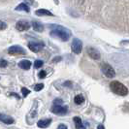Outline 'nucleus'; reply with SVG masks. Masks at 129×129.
<instances>
[{
	"label": "nucleus",
	"instance_id": "obj_1",
	"mask_svg": "<svg viewBox=\"0 0 129 129\" xmlns=\"http://www.w3.org/2000/svg\"><path fill=\"white\" fill-rule=\"evenodd\" d=\"M52 30H51V36L53 38H56L58 40H61L63 42L68 41L69 38L71 37V31L68 30L63 26L59 25H52Z\"/></svg>",
	"mask_w": 129,
	"mask_h": 129
},
{
	"label": "nucleus",
	"instance_id": "obj_2",
	"mask_svg": "<svg viewBox=\"0 0 129 129\" xmlns=\"http://www.w3.org/2000/svg\"><path fill=\"white\" fill-rule=\"evenodd\" d=\"M110 87L114 93H116L119 96H126L128 94V88L123 84L117 82V81L112 82L110 84Z\"/></svg>",
	"mask_w": 129,
	"mask_h": 129
},
{
	"label": "nucleus",
	"instance_id": "obj_3",
	"mask_svg": "<svg viewBox=\"0 0 129 129\" xmlns=\"http://www.w3.org/2000/svg\"><path fill=\"white\" fill-rule=\"evenodd\" d=\"M38 115V105H37V101H35L34 104H33L32 108L30 109L29 113L27 114L26 116V120H27V123L28 124H32L34 119L36 118V116Z\"/></svg>",
	"mask_w": 129,
	"mask_h": 129
},
{
	"label": "nucleus",
	"instance_id": "obj_4",
	"mask_svg": "<svg viewBox=\"0 0 129 129\" xmlns=\"http://www.w3.org/2000/svg\"><path fill=\"white\" fill-rule=\"evenodd\" d=\"M101 70H102L103 74L107 78L112 79V78H114L116 76V71H115V69H114L110 64H108V63H102V64H101Z\"/></svg>",
	"mask_w": 129,
	"mask_h": 129
},
{
	"label": "nucleus",
	"instance_id": "obj_5",
	"mask_svg": "<svg viewBox=\"0 0 129 129\" xmlns=\"http://www.w3.org/2000/svg\"><path fill=\"white\" fill-rule=\"evenodd\" d=\"M51 112L53 113L54 115L56 116H65L68 112V109L67 107H64V106H60V105H53L52 108H51Z\"/></svg>",
	"mask_w": 129,
	"mask_h": 129
},
{
	"label": "nucleus",
	"instance_id": "obj_6",
	"mask_svg": "<svg viewBox=\"0 0 129 129\" xmlns=\"http://www.w3.org/2000/svg\"><path fill=\"white\" fill-rule=\"evenodd\" d=\"M71 50L72 52L76 54H79L82 52V50H83V42L80 40V39L75 38L72 42L71 45Z\"/></svg>",
	"mask_w": 129,
	"mask_h": 129
},
{
	"label": "nucleus",
	"instance_id": "obj_7",
	"mask_svg": "<svg viewBox=\"0 0 129 129\" xmlns=\"http://www.w3.org/2000/svg\"><path fill=\"white\" fill-rule=\"evenodd\" d=\"M8 53L11 55H19V54H25L26 52L23 48L20 46H12L8 49Z\"/></svg>",
	"mask_w": 129,
	"mask_h": 129
},
{
	"label": "nucleus",
	"instance_id": "obj_8",
	"mask_svg": "<svg viewBox=\"0 0 129 129\" xmlns=\"http://www.w3.org/2000/svg\"><path fill=\"white\" fill-rule=\"evenodd\" d=\"M16 28L19 31H25L30 28V23L27 20H19L16 24Z\"/></svg>",
	"mask_w": 129,
	"mask_h": 129
},
{
	"label": "nucleus",
	"instance_id": "obj_9",
	"mask_svg": "<svg viewBox=\"0 0 129 129\" xmlns=\"http://www.w3.org/2000/svg\"><path fill=\"white\" fill-rule=\"evenodd\" d=\"M28 48L34 52H38L40 51H42L43 50V48H44V44L43 43H40V42H30L29 44H28Z\"/></svg>",
	"mask_w": 129,
	"mask_h": 129
},
{
	"label": "nucleus",
	"instance_id": "obj_10",
	"mask_svg": "<svg viewBox=\"0 0 129 129\" xmlns=\"http://www.w3.org/2000/svg\"><path fill=\"white\" fill-rule=\"evenodd\" d=\"M86 50H87V53H88V55H89L92 59H95V60L100 59V57H101V54H100V52H98L96 49L91 48V47H88Z\"/></svg>",
	"mask_w": 129,
	"mask_h": 129
},
{
	"label": "nucleus",
	"instance_id": "obj_11",
	"mask_svg": "<svg viewBox=\"0 0 129 129\" xmlns=\"http://www.w3.org/2000/svg\"><path fill=\"white\" fill-rule=\"evenodd\" d=\"M0 121L5 124H13L15 122V119H14L12 116H7L4 114H0Z\"/></svg>",
	"mask_w": 129,
	"mask_h": 129
},
{
	"label": "nucleus",
	"instance_id": "obj_12",
	"mask_svg": "<svg viewBox=\"0 0 129 129\" xmlns=\"http://www.w3.org/2000/svg\"><path fill=\"white\" fill-rule=\"evenodd\" d=\"M52 123V119L51 118H47V119H41L37 122V125L40 128H47L50 126V124Z\"/></svg>",
	"mask_w": 129,
	"mask_h": 129
},
{
	"label": "nucleus",
	"instance_id": "obj_13",
	"mask_svg": "<svg viewBox=\"0 0 129 129\" xmlns=\"http://www.w3.org/2000/svg\"><path fill=\"white\" fill-rule=\"evenodd\" d=\"M19 66L24 70H29L31 67V62L29 60H21L19 62Z\"/></svg>",
	"mask_w": 129,
	"mask_h": 129
},
{
	"label": "nucleus",
	"instance_id": "obj_14",
	"mask_svg": "<svg viewBox=\"0 0 129 129\" xmlns=\"http://www.w3.org/2000/svg\"><path fill=\"white\" fill-rule=\"evenodd\" d=\"M32 27L35 31H38V32H42L44 30V26L41 22L38 21H33L32 22Z\"/></svg>",
	"mask_w": 129,
	"mask_h": 129
},
{
	"label": "nucleus",
	"instance_id": "obj_15",
	"mask_svg": "<svg viewBox=\"0 0 129 129\" xmlns=\"http://www.w3.org/2000/svg\"><path fill=\"white\" fill-rule=\"evenodd\" d=\"M73 120H74V122H75V126H76V129H82L83 128V121H82V119H81V117H79V116H75L74 118H73Z\"/></svg>",
	"mask_w": 129,
	"mask_h": 129
},
{
	"label": "nucleus",
	"instance_id": "obj_16",
	"mask_svg": "<svg viewBox=\"0 0 129 129\" xmlns=\"http://www.w3.org/2000/svg\"><path fill=\"white\" fill-rule=\"evenodd\" d=\"M35 14L37 15V16H52V14L50 12V11H48V10H46V9H40V10H37Z\"/></svg>",
	"mask_w": 129,
	"mask_h": 129
},
{
	"label": "nucleus",
	"instance_id": "obj_17",
	"mask_svg": "<svg viewBox=\"0 0 129 129\" xmlns=\"http://www.w3.org/2000/svg\"><path fill=\"white\" fill-rule=\"evenodd\" d=\"M74 102L77 104V105H81L84 102V97L82 94H78L74 97Z\"/></svg>",
	"mask_w": 129,
	"mask_h": 129
},
{
	"label": "nucleus",
	"instance_id": "obj_18",
	"mask_svg": "<svg viewBox=\"0 0 129 129\" xmlns=\"http://www.w3.org/2000/svg\"><path fill=\"white\" fill-rule=\"evenodd\" d=\"M16 10H17V11H25V12H29V8H28V6L25 5L24 3H21V4H19V6H17Z\"/></svg>",
	"mask_w": 129,
	"mask_h": 129
},
{
	"label": "nucleus",
	"instance_id": "obj_19",
	"mask_svg": "<svg viewBox=\"0 0 129 129\" xmlns=\"http://www.w3.org/2000/svg\"><path fill=\"white\" fill-rule=\"evenodd\" d=\"M43 64H44V62H43L42 60H36V61L34 62V67H35L36 69H38L40 67H42Z\"/></svg>",
	"mask_w": 129,
	"mask_h": 129
},
{
	"label": "nucleus",
	"instance_id": "obj_20",
	"mask_svg": "<svg viewBox=\"0 0 129 129\" xmlns=\"http://www.w3.org/2000/svg\"><path fill=\"white\" fill-rule=\"evenodd\" d=\"M21 92H22V96L26 97L29 93H30V90L27 89L26 87H21Z\"/></svg>",
	"mask_w": 129,
	"mask_h": 129
},
{
	"label": "nucleus",
	"instance_id": "obj_21",
	"mask_svg": "<svg viewBox=\"0 0 129 129\" xmlns=\"http://www.w3.org/2000/svg\"><path fill=\"white\" fill-rule=\"evenodd\" d=\"M43 88H44V84H36V85H35L34 90H35V91H40V90H42Z\"/></svg>",
	"mask_w": 129,
	"mask_h": 129
},
{
	"label": "nucleus",
	"instance_id": "obj_22",
	"mask_svg": "<svg viewBox=\"0 0 129 129\" xmlns=\"http://www.w3.org/2000/svg\"><path fill=\"white\" fill-rule=\"evenodd\" d=\"M8 66V62H7L5 59H0V67L1 68H5Z\"/></svg>",
	"mask_w": 129,
	"mask_h": 129
},
{
	"label": "nucleus",
	"instance_id": "obj_23",
	"mask_svg": "<svg viewBox=\"0 0 129 129\" xmlns=\"http://www.w3.org/2000/svg\"><path fill=\"white\" fill-rule=\"evenodd\" d=\"M61 104H63V100L62 99L57 98V99H54L53 100V105H61Z\"/></svg>",
	"mask_w": 129,
	"mask_h": 129
},
{
	"label": "nucleus",
	"instance_id": "obj_24",
	"mask_svg": "<svg viewBox=\"0 0 129 129\" xmlns=\"http://www.w3.org/2000/svg\"><path fill=\"white\" fill-rule=\"evenodd\" d=\"M46 76H47V72L45 70L40 71V73H39V78L40 79H44V78H46Z\"/></svg>",
	"mask_w": 129,
	"mask_h": 129
},
{
	"label": "nucleus",
	"instance_id": "obj_25",
	"mask_svg": "<svg viewBox=\"0 0 129 129\" xmlns=\"http://www.w3.org/2000/svg\"><path fill=\"white\" fill-rule=\"evenodd\" d=\"M6 28H7V23H5L2 20H0V30H4Z\"/></svg>",
	"mask_w": 129,
	"mask_h": 129
},
{
	"label": "nucleus",
	"instance_id": "obj_26",
	"mask_svg": "<svg viewBox=\"0 0 129 129\" xmlns=\"http://www.w3.org/2000/svg\"><path fill=\"white\" fill-rule=\"evenodd\" d=\"M57 129H68V128H67V126H66L65 124L61 123V124H59L57 126Z\"/></svg>",
	"mask_w": 129,
	"mask_h": 129
},
{
	"label": "nucleus",
	"instance_id": "obj_27",
	"mask_svg": "<svg viewBox=\"0 0 129 129\" xmlns=\"http://www.w3.org/2000/svg\"><path fill=\"white\" fill-rule=\"evenodd\" d=\"M64 86H72V83L71 82H66V83H64Z\"/></svg>",
	"mask_w": 129,
	"mask_h": 129
},
{
	"label": "nucleus",
	"instance_id": "obj_28",
	"mask_svg": "<svg viewBox=\"0 0 129 129\" xmlns=\"http://www.w3.org/2000/svg\"><path fill=\"white\" fill-rule=\"evenodd\" d=\"M11 95H12V96H16L18 99H19V98H20V97L19 96V94H17V93H11Z\"/></svg>",
	"mask_w": 129,
	"mask_h": 129
},
{
	"label": "nucleus",
	"instance_id": "obj_29",
	"mask_svg": "<svg viewBox=\"0 0 129 129\" xmlns=\"http://www.w3.org/2000/svg\"><path fill=\"white\" fill-rule=\"evenodd\" d=\"M98 129H105V127H104L102 124H100V125H98V127H97Z\"/></svg>",
	"mask_w": 129,
	"mask_h": 129
}]
</instances>
